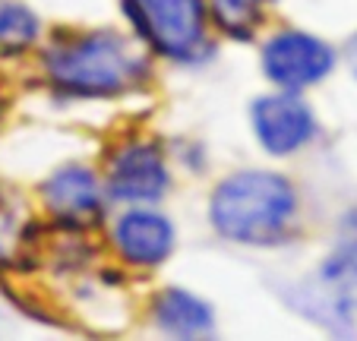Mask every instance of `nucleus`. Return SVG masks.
<instances>
[{
	"label": "nucleus",
	"mask_w": 357,
	"mask_h": 341,
	"mask_svg": "<svg viewBox=\"0 0 357 341\" xmlns=\"http://www.w3.org/2000/svg\"><path fill=\"white\" fill-rule=\"evenodd\" d=\"M294 193L288 181L266 171L234 174L212 196V221L225 237L241 243H269L288 227Z\"/></svg>",
	"instance_id": "f257e3e1"
},
{
	"label": "nucleus",
	"mask_w": 357,
	"mask_h": 341,
	"mask_svg": "<svg viewBox=\"0 0 357 341\" xmlns=\"http://www.w3.org/2000/svg\"><path fill=\"white\" fill-rule=\"evenodd\" d=\"M253 127L269 152L288 155L301 149L313 133V117L307 105L288 95H269L253 105Z\"/></svg>",
	"instance_id": "39448f33"
},
{
	"label": "nucleus",
	"mask_w": 357,
	"mask_h": 341,
	"mask_svg": "<svg viewBox=\"0 0 357 341\" xmlns=\"http://www.w3.org/2000/svg\"><path fill=\"white\" fill-rule=\"evenodd\" d=\"M266 73L282 89H303L319 82L335 63V54L313 35L303 32H282L266 45L263 51Z\"/></svg>",
	"instance_id": "7ed1b4c3"
},
{
	"label": "nucleus",
	"mask_w": 357,
	"mask_h": 341,
	"mask_svg": "<svg viewBox=\"0 0 357 341\" xmlns=\"http://www.w3.org/2000/svg\"><path fill=\"white\" fill-rule=\"evenodd\" d=\"M47 73L57 86L79 95L121 92L139 73V57L114 32H95L47 51Z\"/></svg>",
	"instance_id": "f03ea898"
},
{
	"label": "nucleus",
	"mask_w": 357,
	"mask_h": 341,
	"mask_svg": "<svg viewBox=\"0 0 357 341\" xmlns=\"http://www.w3.org/2000/svg\"><path fill=\"white\" fill-rule=\"evenodd\" d=\"M47 206L67 221H89L101 209V190L86 167H63L45 187Z\"/></svg>",
	"instance_id": "6e6552de"
},
{
	"label": "nucleus",
	"mask_w": 357,
	"mask_h": 341,
	"mask_svg": "<svg viewBox=\"0 0 357 341\" xmlns=\"http://www.w3.org/2000/svg\"><path fill=\"white\" fill-rule=\"evenodd\" d=\"M155 319L168 335L177 338H202L212 332V313L202 301H196L187 291H165L155 303Z\"/></svg>",
	"instance_id": "1a4fd4ad"
},
{
	"label": "nucleus",
	"mask_w": 357,
	"mask_h": 341,
	"mask_svg": "<svg viewBox=\"0 0 357 341\" xmlns=\"http://www.w3.org/2000/svg\"><path fill=\"white\" fill-rule=\"evenodd\" d=\"M136 16L158 51L171 57L193 51L206 26L202 0H136Z\"/></svg>",
	"instance_id": "20e7f679"
},
{
	"label": "nucleus",
	"mask_w": 357,
	"mask_h": 341,
	"mask_svg": "<svg viewBox=\"0 0 357 341\" xmlns=\"http://www.w3.org/2000/svg\"><path fill=\"white\" fill-rule=\"evenodd\" d=\"M35 35H38V20L32 16V10L20 7V3L0 7V51H22L35 41Z\"/></svg>",
	"instance_id": "9d476101"
},
{
	"label": "nucleus",
	"mask_w": 357,
	"mask_h": 341,
	"mask_svg": "<svg viewBox=\"0 0 357 341\" xmlns=\"http://www.w3.org/2000/svg\"><path fill=\"white\" fill-rule=\"evenodd\" d=\"M114 241L133 266H155L174 247V231L158 212H127L117 221Z\"/></svg>",
	"instance_id": "0eeeda50"
},
{
	"label": "nucleus",
	"mask_w": 357,
	"mask_h": 341,
	"mask_svg": "<svg viewBox=\"0 0 357 341\" xmlns=\"http://www.w3.org/2000/svg\"><path fill=\"white\" fill-rule=\"evenodd\" d=\"M168 187V171L152 146H127L111 165V193L117 199L152 202Z\"/></svg>",
	"instance_id": "423d86ee"
},
{
	"label": "nucleus",
	"mask_w": 357,
	"mask_h": 341,
	"mask_svg": "<svg viewBox=\"0 0 357 341\" xmlns=\"http://www.w3.org/2000/svg\"><path fill=\"white\" fill-rule=\"evenodd\" d=\"M266 0H212V10H215V20L225 32L231 35H250L253 26L263 16Z\"/></svg>",
	"instance_id": "9b49d317"
}]
</instances>
